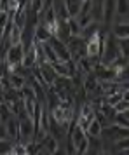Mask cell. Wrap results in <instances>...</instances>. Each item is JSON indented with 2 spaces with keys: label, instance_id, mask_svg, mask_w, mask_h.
<instances>
[{
  "label": "cell",
  "instance_id": "obj_5",
  "mask_svg": "<svg viewBox=\"0 0 129 155\" xmlns=\"http://www.w3.org/2000/svg\"><path fill=\"white\" fill-rule=\"evenodd\" d=\"M49 44L52 45V49L56 51L58 58H59L61 61H70V59H72V52H70L68 44L64 42V40H61L59 37L52 35V37L49 38Z\"/></svg>",
  "mask_w": 129,
  "mask_h": 155
},
{
  "label": "cell",
  "instance_id": "obj_24",
  "mask_svg": "<svg viewBox=\"0 0 129 155\" xmlns=\"http://www.w3.org/2000/svg\"><path fill=\"white\" fill-rule=\"evenodd\" d=\"M0 138H7V134H5V126H4V122H0Z\"/></svg>",
  "mask_w": 129,
  "mask_h": 155
},
{
  "label": "cell",
  "instance_id": "obj_7",
  "mask_svg": "<svg viewBox=\"0 0 129 155\" xmlns=\"http://www.w3.org/2000/svg\"><path fill=\"white\" fill-rule=\"evenodd\" d=\"M112 35L115 38H129V16L122 18V19H117V23L112 28Z\"/></svg>",
  "mask_w": 129,
  "mask_h": 155
},
{
  "label": "cell",
  "instance_id": "obj_20",
  "mask_svg": "<svg viewBox=\"0 0 129 155\" xmlns=\"http://www.w3.org/2000/svg\"><path fill=\"white\" fill-rule=\"evenodd\" d=\"M122 99H124V92H122V91L114 92V94H108V96H105V101H107L108 105H112V106L119 105V103H121Z\"/></svg>",
  "mask_w": 129,
  "mask_h": 155
},
{
  "label": "cell",
  "instance_id": "obj_12",
  "mask_svg": "<svg viewBox=\"0 0 129 155\" xmlns=\"http://www.w3.org/2000/svg\"><path fill=\"white\" fill-rule=\"evenodd\" d=\"M86 133H87V136H101V133H103V124L100 122L98 117H94V119L89 122Z\"/></svg>",
  "mask_w": 129,
  "mask_h": 155
},
{
  "label": "cell",
  "instance_id": "obj_9",
  "mask_svg": "<svg viewBox=\"0 0 129 155\" xmlns=\"http://www.w3.org/2000/svg\"><path fill=\"white\" fill-rule=\"evenodd\" d=\"M115 4L117 0H105L103 2V25L110 26L115 19Z\"/></svg>",
  "mask_w": 129,
  "mask_h": 155
},
{
  "label": "cell",
  "instance_id": "obj_4",
  "mask_svg": "<svg viewBox=\"0 0 129 155\" xmlns=\"http://www.w3.org/2000/svg\"><path fill=\"white\" fill-rule=\"evenodd\" d=\"M103 42H105V35H103L101 31H100V33H96L94 37H91V38H87V40H86V52H87V56L100 61L101 51H103Z\"/></svg>",
  "mask_w": 129,
  "mask_h": 155
},
{
  "label": "cell",
  "instance_id": "obj_15",
  "mask_svg": "<svg viewBox=\"0 0 129 155\" xmlns=\"http://www.w3.org/2000/svg\"><path fill=\"white\" fill-rule=\"evenodd\" d=\"M114 148H115V153H126V152L129 150V136L115 140Z\"/></svg>",
  "mask_w": 129,
  "mask_h": 155
},
{
  "label": "cell",
  "instance_id": "obj_14",
  "mask_svg": "<svg viewBox=\"0 0 129 155\" xmlns=\"http://www.w3.org/2000/svg\"><path fill=\"white\" fill-rule=\"evenodd\" d=\"M42 47H44V54H45V59H47L49 63H56V61H61V59L58 58L56 51L52 49V45L49 44V40H44V42H42Z\"/></svg>",
  "mask_w": 129,
  "mask_h": 155
},
{
  "label": "cell",
  "instance_id": "obj_21",
  "mask_svg": "<svg viewBox=\"0 0 129 155\" xmlns=\"http://www.w3.org/2000/svg\"><path fill=\"white\" fill-rule=\"evenodd\" d=\"M114 124L122 127H129V119L124 115V112H117V115L114 117Z\"/></svg>",
  "mask_w": 129,
  "mask_h": 155
},
{
  "label": "cell",
  "instance_id": "obj_26",
  "mask_svg": "<svg viewBox=\"0 0 129 155\" xmlns=\"http://www.w3.org/2000/svg\"><path fill=\"white\" fill-rule=\"evenodd\" d=\"M124 115H126V117H127V119H129V108H127V110H126V112H124Z\"/></svg>",
  "mask_w": 129,
  "mask_h": 155
},
{
  "label": "cell",
  "instance_id": "obj_19",
  "mask_svg": "<svg viewBox=\"0 0 129 155\" xmlns=\"http://www.w3.org/2000/svg\"><path fill=\"white\" fill-rule=\"evenodd\" d=\"M28 153V147H26V143H23V141H14V145H12V152L11 155H26Z\"/></svg>",
  "mask_w": 129,
  "mask_h": 155
},
{
  "label": "cell",
  "instance_id": "obj_10",
  "mask_svg": "<svg viewBox=\"0 0 129 155\" xmlns=\"http://www.w3.org/2000/svg\"><path fill=\"white\" fill-rule=\"evenodd\" d=\"M64 5H66V11L70 18H79L80 12H82V5H84V0H63Z\"/></svg>",
  "mask_w": 129,
  "mask_h": 155
},
{
  "label": "cell",
  "instance_id": "obj_2",
  "mask_svg": "<svg viewBox=\"0 0 129 155\" xmlns=\"http://www.w3.org/2000/svg\"><path fill=\"white\" fill-rule=\"evenodd\" d=\"M121 56L119 52V45H117V38L114 35H105V42H103V51H101L100 63L103 64H112L115 63Z\"/></svg>",
  "mask_w": 129,
  "mask_h": 155
},
{
  "label": "cell",
  "instance_id": "obj_22",
  "mask_svg": "<svg viewBox=\"0 0 129 155\" xmlns=\"http://www.w3.org/2000/svg\"><path fill=\"white\" fill-rule=\"evenodd\" d=\"M87 150H89V136L80 141V145L77 147V153H87Z\"/></svg>",
  "mask_w": 129,
  "mask_h": 155
},
{
  "label": "cell",
  "instance_id": "obj_16",
  "mask_svg": "<svg viewBox=\"0 0 129 155\" xmlns=\"http://www.w3.org/2000/svg\"><path fill=\"white\" fill-rule=\"evenodd\" d=\"M66 25H68V30H70V35H82V26L79 25L77 18H68Z\"/></svg>",
  "mask_w": 129,
  "mask_h": 155
},
{
  "label": "cell",
  "instance_id": "obj_25",
  "mask_svg": "<svg viewBox=\"0 0 129 155\" xmlns=\"http://www.w3.org/2000/svg\"><path fill=\"white\" fill-rule=\"evenodd\" d=\"M124 99H127V101H129V89H127V91H124Z\"/></svg>",
  "mask_w": 129,
  "mask_h": 155
},
{
  "label": "cell",
  "instance_id": "obj_27",
  "mask_svg": "<svg viewBox=\"0 0 129 155\" xmlns=\"http://www.w3.org/2000/svg\"><path fill=\"white\" fill-rule=\"evenodd\" d=\"M126 153H129V150H127V152H126Z\"/></svg>",
  "mask_w": 129,
  "mask_h": 155
},
{
  "label": "cell",
  "instance_id": "obj_17",
  "mask_svg": "<svg viewBox=\"0 0 129 155\" xmlns=\"http://www.w3.org/2000/svg\"><path fill=\"white\" fill-rule=\"evenodd\" d=\"M117 45H119L121 56L129 59V38H117Z\"/></svg>",
  "mask_w": 129,
  "mask_h": 155
},
{
  "label": "cell",
  "instance_id": "obj_18",
  "mask_svg": "<svg viewBox=\"0 0 129 155\" xmlns=\"http://www.w3.org/2000/svg\"><path fill=\"white\" fill-rule=\"evenodd\" d=\"M12 145L14 141L9 138H0V155H7L12 152Z\"/></svg>",
  "mask_w": 129,
  "mask_h": 155
},
{
  "label": "cell",
  "instance_id": "obj_13",
  "mask_svg": "<svg viewBox=\"0 0 129 155\" xmlns=\"http://www.w3.org/2000/svg\"><path fill=\"white\" fill-rule=\"evenodd\" d=\"M115 16H117V19L127 18L129 16V0H117V4H115Z\"/></svg>",
  "mask_w": 129,
  "mask_h": 155
},
{
  "label": "cell",
  "instance_id": "obj_3",
  "mask_svg": "<svg viewBox=\"0 0 129 155\" xmlns=\"http://www.w3.org/2000/svg\"><path fill=\"white\" fill-rule=\"evenodd\" d=\"M19 119V117H18ZM35 134H37V127L35 122L30 115H25L19 119V141L23 143H28V141L35 140Z\"/></svg>",
  "mask_w": 129,
  "mask_h": 155
},
{
  "label": "cell",
  "instance_id": "obj_1",
  "mask_svg": "<svg viewBox=\"0 0 129 155\" xmlns=\"http://www.w3.org/2000/svg\"><path fill=\"white\" fill-rule=\"evenodd\" d=\"M23 56H25V45L23 42L12 44L9 45L5 51V64H7V71H18L23 66Z\"/></svg>",
  "mask_w": 129,
  "mask_h": 155
},
{
  "label": "cell",
  "instance_id": "obj_23",
  "mask_svg": "<svg viewBox=\"0 0 129 155\" xmlns=\"http://www.w3.org/2000/svg\"><path fill=\"white\" fill-rule=\"evenodd\" d=\"M127 108H129V101L127 99H122L119 105H115V110H117V112H126Z\"/></svg>",
  "mask_w": 129,
  "mask_h": 155
},
{
  "label": "cell",
  "instance_id": "obj_8",
  "mask_svg": "<svg viewBox=\"0 0 129 155\" xmlns=\"http://www.w3.org/2000/svg\"><path fill=\"white\" fill-rule=\"evenodd\" d=\"M37 63H38V56H37V47H35V42H33L28 49H25V56H23V68L31 70Z\"/></svg>",
  "mask_w": 129,
  "mask_h": 155
},
{
  "label": "cell",
  "instance_id": "obj_11",
  "mask_svg": "<svg viewBox=\"0 0 129 155\" xmlns=\"http://www.w3.org/2000/svg\"><path fill=\"white\" fill-rule=\"evenodd\" d=\"M87 153H103V138L101 136H89Z\"/></svg>",
  "mask_w": 129,
  "mask_h": 155
},
{
  "label": "cell",
  "instance_id": "obj_6",
  "mask_svg": "<svg viewBox=\"0 0 129 155\" xmlns=\"http://www.w3.org/2000/svg\"><path fill=\"white\" fill-rule=\"evenodd\" d=\"M4 126H5V134H7L9 140H12V141L19 140V119H18V115L12 113V115L4 122Z\"/></svg>",
  "mask_w": 129,
  "mask_h": 155
}]
</instances>
